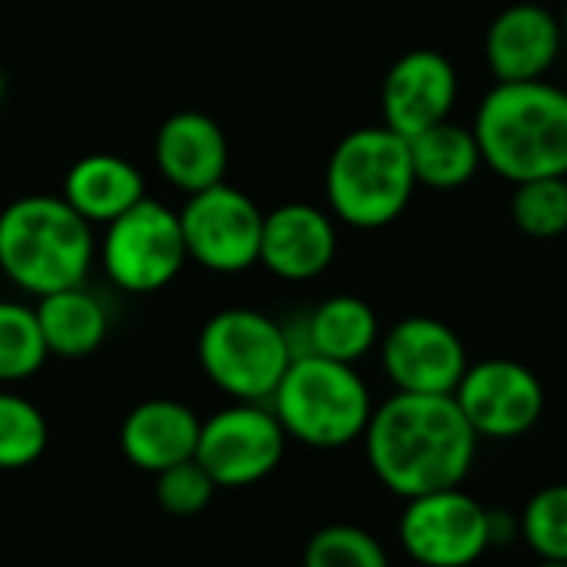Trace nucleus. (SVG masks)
Masks as SVG:
<instances>
[{
	"label": "nucleus",
	"mask_w": 567,
	"mask_h": 567,
	"mask_svg": "<svg viewBox=\"0 0 567 567\" xmlns=\"http://www.w3.org/2000/svg\"><path fill=\"white\" fill-rule=\"evenodd\" d=\"M364 454L374 477L398 497L457 487L474 457L477 434L451 394H391L371 411Z\"/></svg>",
	"instance_id": "nucleus-1"
},
{
	"label": "nucleus",
	"mask_w": 567,
	"mask_h": 567,
	"mask_svg": "<svg viewBox=\"0 0 567 567\" xmlns=\"http://www.w3.org/2000/svg\"><path fill=\"white\" fill-rule=\"evenodd\" d=\"M481 161L504 181L567 177V91L540 81L494 84L471 124Z\"/></svg>",
	"instance_id": "nucleus-2"
},
{
	"label": "nucleus",
	"mask_w": 567,
	"mask_h": 567,
	"mask_svg": "<svg viewBox=\"0 0 567 567\" xmlns=\"http://www.w3.org/2000/svg\"><path fill=\"white\" fill-rule=\"evenodd\" d=\"M97 260L94 227L58 194H28L0 210V270L44 298L84 284Z\"/></svg>",
	"instance_id": "nucleus-3"
},
{
	"label": "nucleus",
	"mask_w": 567,
	"mask_h": 567,
	"mask_svg": "<svg viewBox=\"0 0 567 567\" xmlns=\"http://www.w3.org/2000/svg\"><path fill=\"white\" fill-rule=\"evenodd\" d=\"M417 190L408 137L391 127H358L338 141L324 171L331 217L358 230L394 224Z\"/></svg>",
	"instance_id": "nucleus-4"
},
{
	"label": "nucleus",
	"mask_w": 567,
	"mask_h": 567,
	"mask_svg": "<svg viewBox=\"0 0 567 567\" xmlns=\"http://www.w3.org/2000/svg\"><path fill=\"white\" fill-rule=\"evenodd\" d=\"M267 404L284 434L318 451H338L361 441L374 411L358 368L318 354L295 358Z\"/></svg>",
	"instance_id": "nucleus-5"
},
{
	"label": "nucleus",
	"mask_w": 567,
	"mask_h": 567,
	"mask_svg": "<svg viewBox=\"0 0 567 567\" xmlns=\"http://www.w3.org/2000/svg\"><path fill=\"white\" fill-rule=\"evenodd\" d=\"M197 361L204 378L230 401L267 404L295 354L280 321L254 308H227L204 321Z\"/></svg>",
	"instance_id": "nucleus-6"
},
{
	"label": "nucleus",
	"mask_w": 567,
	"mask_h": 567,
	"mask_svg": "<svg viewBox=\"0 0 567 567\" xmlns=\"http://www.w3.org/2000/svg\"><path fill=\"white\" fill-rule=\"evenodd\" d=\"M97 260L124 295H157L184 270L187 247L181 217L161 200L141 197L121 217L104 224Z\"/></svg>",
	"instance_id": "nucleus-7"
},
{
	"label": "nucleus",
	"mask_w": 567,
	"mask_h": 567,
	"mask_svg": "<svg viewBox=\"0 0 567 567\" xmlns=\"http://www.w3.org/2000/svg\"><path fill=\"white\" fill-rule=\"evenodd\" d=\"M284 447H288V434L270 404L234 401L200 421L194 457L217 487H250L277 471Z\"/></svg>",
	"instance_id": "nucleus-8"
},
{
	"label": "nucleus",
	"mask_w": 567,
	"mask_h": 567,
	"mask_svg": "<svg viewBox=\"0 0 567 567\" xmlns=\"http://www.w3.org/2000/svg\"><path fill=\"white\" fill-rule=\"evenodd\" d=\"M187 260L214 274H240L257 264L264 210L227 181L187 194L177 210Z\"/></svg>",
	"instance_id": "nucleus-9"
},
{
	"label": "nucleus",
	"mask_w": 567,
	"mask_h": 567,
	"mask_svg": "<svg viewBox=\"0 0 567 567\" xmlns=\"http://www.w3.org/2000/svg\"><path fill=\"white\" fill-rule=\"evenodd\" d=\"M398 534L424 567H471L491 547V511L457 484L408 497Z\"/></svg>",
	"instance_id": "nucleus-10"
},
{
	"label": "nucleus",
	"mask_w": 567,
	"mask_h": 567,
	"mask_svg": "<svg viewBox=\"0 0 567 567\" xmlns=\"http://www.w3.org/2000/svg\"><path fill=\"white\" fill-rule=\"evenodd\" d=\"M451 398L474 434L494 441L527 434L544 414V388L537 374L511 358L467 364Z\"/></svg>",
	"instance_id": "nucleus-11"
},
{
	"label": "nucleus",
	"mask_w": 567,
	"mask_h": 567,
	"mask_svg": "<svg viewBox=\"0 0 567 567\" xmlns=\"http://www.w3.org/2000/svg\"><path fill=\"white\" fill-rule=\"evenodd\" d=\"M378 348L388 381L404 394H454L471 364L457 331L427 315L401 318Z\"/></svg>",
	"instance_id": "nucleus-12"
},
{
	"label": "nucleus",
	"mask_w": 567,
	"mask_h": 567,
	"mask_svg": "<svg viewBox=\"0 0 567 567\" xmlns=\"http://www.w3.org/2000/svg\"><path fill=\"white\" fill-rule=\"evenodd\" d=\"M457 104V71L451 58L431 48H417L401 54L381 84V114L384 127L401 137H414L417 131L441 124L451 117Z\"/></svg>",
	"instance_id": "nucleus-13"
},
{
	"label": "nucleus",
	"mask_w": 567,
	"mask_h": 567,
	"mask_svg": "<svg viewBox=\"0 0 567 567\" xmlns=\"http://www.w3.org/2000/svg\"><path fill=\"white\" fill-rule=\"evenodd\" d=\"M560 51V18L544 4H530V0L504 8L484 34V64L497 84L547 78Z\"/></svg>",
	"instance_id": "nucleus-14"
},
{
	"label": "nucleus",
	"mask_w": 567,
	"mask_h": 567,
	"mask_svg": "<svg viewBox=\"0 0 567 567\" xmlns=\"http://www.w3.org/2000/svg\"><path fill=\"white\" fill-rule=\"evenodd\" d=\"M338 254V227L331 210L318 204L291 200L264 214L257 264H264L274 277L305 284L321 277Z\"/></svg>",
	"instance_id": "nucleus-15"
},
{
	"label": "nucleus",
	"mask_w": 567,
	"mask_h": 567,
	"mask_svg": "<svg viewBox=\"0 0 567 567\" xmlns=\"http://www.w3.org/2000/svg\"><path fill=\"white\" fill-rule=\"evenodd\" d=\"M154 164L161 177L184 190H204L220 184L230 164V147L224 127L204 111H177L171 114L154 137Z\"/></svg>",
	"instance_id": "nucleus-16"
},
{
	"label": "nucleus",
	"mask_w": 567,
	"mask_h": 567,
	"mask_svg": "<svg viewBox=\"0 0 567 567\" xmlns=\"http://www.w3.org/2000/svg\"><path fill=\"white\" fill-rule=\"evenodd\" d=\"M284 334H288L295 358L318 354L341 364H358L378 348L381 321L364 298L334 295L318 308H311L308 315H301L298 321L284 324Z\"/></svg>",
	"instance_id": "nucleus-17"
},
{
	"label": "nucleus",
	"mask_w": 567,
	"mask_h": 567,
	"mask_svg": "<svg viewBox=\"0 0 567 567\" xmlns=\"http://www.w3.org/2000/svg\"><path fill=\"white\" fill-rule=\"evenodd\" d=\"M200 434V417L174 398H151L127 411L121 424L124 457L147 474L194 457Z\"/></svg>",
	"instance_id": "nucleus-18"
},
{
	"label": "nucleus",
	"mask_w": 567,
	"mask_h": 567,
	"mask_svg": "<svg viewBox=\"0 0 567 567\" xmlns=\"http://www.w3.org/2000/svg\"><path fill=\"white\" fill-rule=\"evenodd\" d=\"M91 227H104L114 217H121L127 207H134L144 190V174L117 154H87L71 164L64 174V194H61Z\"/></svg>",
	"instance_id": "nucleus-19"
},
{
	"label": "nucleus",
	"mask_w": 567,
	"mask_h": 567,
	"mask_svg": "<svg viewBox=\"0 0 567 567\" xmlns=\"http://www.w3.org/2000/svg\"><path fill=\"white\" fill-rule=\"evenodd\" d=\"M34 315L41 324L48 354L68 358V361H81L101 351L111 331L107 305L94 291H87V284H74V288L38 298Z\"/></svg>",
	"instance_id": "nucleus-20"
},
{
	"label": "nucleus",
	"mask_w": 567,
	"mask_h": 567,
	"mask_svg": "<svg viewBox=\"0 0 567 567\" xmlns=\"http://www.w3.org/2000/svg\"><path fill=\"white\" fill-rule=\"evenodd\" d=\"M408 154L414 181L431 190H457L484 167L474 131L451 117L408 137Z\"/></svg>",
	"instance_id": "nucleus-21"
},
{
	"label": "nucleus",
	"mask_w": 567,
	"mask_h": 567,
	"mask_svg": "<svg viewBox=\"0 0 567 567\" xmlns=\"http://www.w3.org/2000/svg\"><path fill=\"white\" fill-rule=\"evenodd\" d=\"M48 344L31 305L0 301V388L34 378L48 361Z\"/></svg>",
	"instance_id": "nucleus-22"
},
{
	"label": "nucleus",
	"mask_w": 567,
	"mask_h": 567,
	"mask_svg": "<svg viewBox=\"0 0 567 567\" xmlns=\"http://www.w3.org/2000/svg\"><path fill=\"white\" fill-rule=\"evenodd\" d=\"M48 437L51 431L44 411L31 398L0 388V471L38 464L48 451Z\"/></svg>",
	"instance_id": "nucleus-23"
},
{
	"label": "nucleus",
	"mask_w": 567,
	"mask_h": 567,
	"mask_svg": "<svg viewBox=\"0 0 567 567\" xmlns=\"http://www.w3.org/2000/svg\"><path fill=\"white\" fill-rule=\"evenodd\" d=\"M511 220L534 240H554L567 234V177L517 181L511 194Z\"/></svg>",
	"instance_id": "nucleus-24"
},
{
	"label": "nucleus",
	"mask_w": 567,
	"mask_h": 567,
	"mask_svg": "<svg viewBox=\"0 0 567 567\" xmlns=\"http://www.w3.org/2000/svg\"><path fill=\"white\" fill-rule=\"evenodd\" d=\"M305 567H391L384 544L358 524H324L305 547Z\"/></svg>",
	"instance_id": "nucleus-25"
},
{
	"label": "nucleus",
	"mask_w": 567,
	"mask_h": 567,
	"mask_svg": "<svg viewBox=\"0 0 567 567\" xmlns=\"http://www.w3.org/2000/svg\"><path fill=\"white\" fill-rule=\"evenodd\" d=\"M517 527L540 560L567 564V484L540 487L527 501Z\"/></svg>",
	"instance_id": "nucleus-26"
},
{
	"label": "nucleus",
	"mask_w": 567,
	"mask_h": 567,
	"mask_svg": "<svg viewBox=\"0 0 567 567\" xmlns=\"http://www.w3.org/2000/svg\"><path fill=\"white\" fill-rule=\"evenodd\" d=\"M217 491L220 487L197 464V457H187V461L171 464V467H164V471L154 474V497H157L161 511H167L174 517H194V514H200L214 501Z\"/></svg>",
	"instance_id": "nucleus-27"
},
{
	"label": "nucleus",
	"mask_w": 567,
	"mask_h": 567,
	"mask_svg": "<svg viewBox=\"0 0 567 567\" xmlns=\"http://www.w3.org/2000/svg\"><path fill=\"white\" fill-rule=\"evenodd\" d=\"M4 101H8V74L0 68V107H4Z\"/></svg>",
	"instance_id": "nucleus-28"
},
{
	"label": "nucleus",
	"mask_w": 567,
	"mask_h": 567,
	"mask_svg": "<svg viewBox=\"0 0 567 567\" xmlns=\"http://www.w3.org/2000/svg\"><path fill=\"white\" fill-rule=\"evenodd\" d=\"M557 18H560V34H564V51H567V4H564V11H560Z\"/></svg>",
	"instance_id": "nucleus-29"
},
{
	"label": "nucleus",
	"mask_w": 567,
	"mask_h": 567,
	"mask_svg": "<svg viewBox=\"0 0 567 567\" xmlns=\"http://www.w3.org/2000/svg\"><path fill=\"white\" fill-rule=\"evenodd\" d=\"M537 567H567V564H560V560H540Z\"/></svg>",
	"instance_id": "nucleus-30"
}]
</instances>
